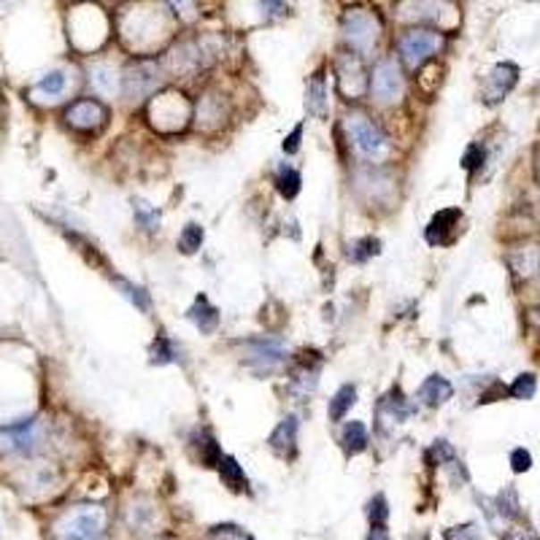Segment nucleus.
I'll return each instance as SVG.
<instances>
[{
    "mask_svg": "<svg viewBox=\"0 0 540 540\" xmlns=\"http://www.w3.org/2000/svg\"><path fill=\"white\" fill-rule=\"evenodd\" d=\"M108 513L100 505H76L55 521L57 540H97L105 529Z\"/></svg>",
    "mask_w": 540,
    "mask_h": 540,
    "instance_id": "f257e3e1",
    "label": "nucleus"
},
{
    "mask_svg": "<svg viewBox=\"0 0 540 540\" xmlns=\"http://www.w3.org/2000/svg\"><path fill=\"white\" fill-rule=\"evenodd\" d=\"M160 81H163V71L155 60H135L122 73V92L130 100H141L149 92H155Z\"/></svg>",
    "mask_w": 540,
    "mask_h": 540,
    "instance_id": "f03ea898",
    "label": "nucleus"
},
{
    "mask_svg": "<svg viewBox=\"0 0 540 540\" xmlns=\"http://www.w3.org/2000/svg\"><path fill=\"white\" fill-rule=\"evenodd\" d=\"M378 33H381L378 20L370 12H365V9L346 12V17H343V36H346V41L357 52H362V55L370 52L375 46V41H378Z\"/></svg>",
    "mask_w": 540,
    "mask_h": 540,
    "instance_id": "7ed1b4c3",
    "label": "nucleus"
},
{
    "mask_svg": "<svg viewBox=\"0 0 540 540\" xmlns=\"http://www.w3.org/2000/svg\"><path fill=\"white\" fill-rule=\"evenodd\" d=\"M441 46H443V38L435 30H409L400 38V55L409 68L425 65Z\"/></svg>",
    "mask_w": 540,
    "mask_h": 540,
    "instance_id": "20e7f679",
    "label": "nucleus"
},
{
    "mask_svg": "<svg viewBox=\"0 0 540 540\" xmlns=\"http://www.w3.org/2000/svg\"><path fill=\"white\" fill-rule=\"evenodd\" d=\"M349 135L354 147L365 155V157H381L386 152V135L365 116V114H351L346 119Z\"/></svg>",
    "mask_w": 540,
    "mask_h": 540,
    "instance_id": "39448f33",
    "label": "nucleus"
},
{
    "mask_svg": "<svg viewBox=\"0 0 540 540\" xmlns=\"http://www.w3.org/2000/svg\"><path fill=\"white\" fill-rule=\"evenodd\" d=\"M370 89H373V95H375L381 103H394V100L402 97L405 81H402V73H400V68H397L394 60H381V63L373 68Z\"/></svg>",
    "mask_w": 540,
    "mask_h": 540,
    "instance_id": "423d86ee",
    "label": "nucleus"
},
{
    "mask_svg": "<svg viewBox=\"0 0 540 540\" xmlns=\"http://www.w3.org/2000/svg\"><path fill=\"white\" fill-rule=\"evenodd\" d=\"M338 87L349 97H359L367 89V79H365V68H362L359 57L343 55L338 60Z\"/></svg>",
    "mask_w": 540,
    "mask_h": 540,
    "instance_id": "0eeeda50",
    "label": "nucleus"
},
{
    "mask_svg": "<svg viewBox=\"0 0 540 540\" xmlns=\"http://www.w3.org/2000/svg\"><path fill=\"white\" fill-rule=\"evenodd\" d=\"M519 81V68L513 63H500L494 65V71L489 73L486 79V87H484V97L486 103H500Z\"/></svg>",
    "mask_w": 540,
    "mask_h": 540,
    "instance_id": "6e6552de",
    "label": "nucleus"
},
{
    "mask_svg": "<svg viewBox=\"0 0 540 540\" xmlns=\"http://www.w3.org/2000/svg\"><path fill=\"white\" fill-rule=\"evenodd\" d=\"M65 119H68V124H73L76 130H97V127L105 122V108H103L97 100H92V97L76 100V103L68 108Z\"/></svg>",
    "mask_w": 540,
    "mask_h": 540,
    "instance_id": "1a4fd4ad",
    "label": "nucleus"
},
{
    "mask_svg": "<svg viewBox=\"0 0 540 540\" xmlns=\"http://www.w3.org/2000/svg\"><path fill=\"white\" fill-rule=\"evenodd\" d=\"M38 443V425L28 422L20 427H12L6 433H0V449H6L12 454H30Z\"/></svg>",
    "mask_w": 540,
    "mask_h": 540,
    "instance_id": "9d476101",
    "label": "nucleus"
},
{
    "mask_svg": "<svg viewBox=\"0 0 540 540\" xmlns=\"http://www.w3.org/2000/svg\"><path fill=\"white\" fill-rule=\"evenodd\" d=\"M246 349H249V362L265 370H274L284 359V346L279 341H254Z\"/></svg>",
    "mask_w": 540,
    "mask_h": 540,
    "instance_id": "9b49d317",
    "label": "nucleus"
},
{
    "mask_svg": "<svg viewBox=\"0 0 540 540\" xmlns=\"http://www.w3.org/2000/svg\"><path fill=\"white\" fill-rule=\"evenodd\" d=\"M171 65L181 73H190V71H198L200 65H206V52H203V44L200 41H190V44H181L173 49L171 55Z\"/></svg>",
    "mask_w": 540,
    "mask_h": 540,
    "instance_id": "f8f14e48",
    "label": "nucleus"
},
{
    "mask_svg": "<svg viewBox=\"0 0 540 540\" xmlns=\"http://www.w3.org/2000/svg\"><path fill=\"white\" fill-rule=\"evenodd\" d=\"M295 443H298V419L287 417L270 435V449L282 457H292L295 454Z\"/></svg>",
    "mask_w": 540,
    "mask_h": 540,
    "instance_id": "ddd939ff",
    "label": "nucleus"
},
{
    "mask_svg": "<svg viewBox=\"0 0 540 540\" xmlns=\"http://www.w3.org/2000/svg\"><path fill=\"white\" fill-rule=\"evenodd\" d=\"M65 89H68V76L63 71H52L33 87V97L52 103V100H60L65 95Z\"/></svg>",
    "mask_w": 540,
    "mask_h": 540,
    "instance_id": "4468645a",
    "label": "nucleus"
},
{
    "mask_svg": "<svg viewBox=\"0 0 540 540\" xmlns=\"http://www.w3.org/2000/svg\"><path fill=\"white\" fill-rule=\"evenodd\" d=\"M89 79H92V87L100 92V95H108V97H114L116 92H119V73H116V68L114 65H105V63H95L92 68H89Z\"/></svg>",
    "mask_w": 540,
    "mask_h": 540,
    "instance_id": "2eb2a0df",
    "label": "nucleus"
},
{
    "mask_svg": "<svg viewBox=\"0 0 540 540\" xmlns=\"http://www.w3.org/2000/svg\"><path fill=\"white\" fill-rule=\"evenodd\" d=\"M451 384L443 375H430L422 386H419V400L425 405H441L451 397Z\"/></svg>",
    "mask_w": 540,
    "mask_h": 540,
    "instance_id": "dca6fc26",
    "label": "nucleus"
},
{
    "mask_svg": "<svg viewBox=\"0 0 540 540\" xmlns=\"http://www.w3.org/2000/svg\"><path fill=\"white\" fill-rule=\"evenodd\" d=\"M165 119H173V127H184V119H190V105L181 100V95H179V100H176L173 108H165L160 97H157V103L152 105V122H155L157 127H165Z\"/></svg>",
    "mask_w": 540,
    "mask_h": 540,
    "instance_id": "f3484780",
    "label": "nucleus"
},
{
    "mask_svg": "<svg viewBox=\"0 0 540 540\" xmlns=\"http://www.w3.org/2000/svg\"><path fill=\"white\" fill-rule=\"evenodd\" d=\"M510 265H513L516 274L524 276V279L535 276L537 270H540V249H537V246H524V249H519V251L510 257Z\"/></svg>",
    "mask_w": 540,
    "mask_h": 540,
    "instance_id": "a211bd4d",
    "label": "nucleus"
},
{
    "mask_svg": "<svg viewBox=\"0 0 540 540\" xmlns=\"http://www.w3.org/2000/svg\"><path fill=\"white\" fill-rule=\"evenodd\" d=\"M190 319L198 325L200 333H214L216 325H219V314H216V308H214L206 298H198V300H195V306L190 308Z\"/></svg>",
    "mask_w": 540,
    "mask_h": 540,
    "instance_id": "6ab92c4d",
    "label": "nucleus"
},
{
    "mask_svg": "<svg viewBox=\"0 0 540 540\" xmlns=\"http://www.w3.org/2000/svg\"><path fill=\"white\" fill-rule=\"evenodd\" d=\"M354 402H357V389H354V386H341V389L335 392V397L330 400V419H333V422H341V419L351 411Z\"/></svg>",
    "mask_w": 540,
    "mask_h": 540,
    "instance_id": "aec40b11",
    "label": "nucleus"
},
{
    "mask_svg": "<svg viewBox=\"0 0 540 540\" xmlns=\"http://www.w3.org/2000/svg\"><path fill=\"white\" fill-rule=\"evenodd\" d=\"M460 219V211L451 208V211H441L433 222H430V230H427V240L430 243H443L446 240V232L451 230V224Z\"/></svg>",
    "mask_w": 540,
    "mask_h": 540,
    "instance_id": "412c9836",
    "label": "nucleus"
},
{
    "mask_svg": "<svg viewBox=\"0 0 540 540\" xmlns=\"http://www.w3.org/2000/svg\"><path fill=\"white\" fill-rule=\"evenodd\" d=\"M308 111L316 114V116H325L327 114V92H325V79L316 76L311 84H308V100H306Z\"/></svg>",
    "mask_w": 540,
    "mask_h": 540,
    "instance_id": "4be33fe9",
    "label": "nucleus"
},
{
    "mask_svg": "<svg viewBox=\"0 0 540 540\" xmlns=\"http://www.w3.org/2000/svg\"><path fill=\"white\" fill-rule=\"evenodd\" d=\"M343 443L351 454H359L367 449V430L362 422H349L346 430H343Z\"/></svg>",
    "mask_w": 540,
    "mask_h": 540,
    "instance_id": "5701e85b",
    "label": "nucleus"
},
{
    "mask_svg": "<svg viewBox=\"0 0 540 540\" xmlns=\"http://www.w3.org/2000/svg\"><path fill=\"white\" fill-rule=\"evenodd\" d=\"M219 470H222V478H224V484H227L230 489H243V486H246V476H243L240 465H238L232 457H224V460L219 462Z\"/></svg>",
    "mask_w": 540,
    "mask_h": 540,
    "instance_id": "b1692460",
    "label": "nucleus"
},
{
    "mask_svg": "<svg viewBox=\"0 0 540 540\" xmlns=\"http://www.w3.org/2000/svg\"><path fill=\"white\" fill-rule=\"evenodd\" d=\"M384 411H389V417H392L394 422H402L405 417H411V405H405L402 394L394 389V392L384 400Z\"/></svg>",
    "mask_w": 540,
    "mask_h": 540,
    "instance_id": "393cba45",
    "label": "nucleus"
},
{
    "mask_svg": "<svg viewBox=\"0 0 540 540\" xmlns=\"http://www.w3.org/2000/svg\"><path fill=\"white\" fill-rule=\"evenodd\" d=\"M135 219H139V224H141L144 230H157V227H160V211L152 208V206L144 203V200L135 203Z\"/></svg>",
    "mask_w": 540,
    "mask_h": 540,
    "instance_id": "a878e982",
    "label": "nucleus"
},
{
    "mask_svg": "<svg viewBox=\"0 0 540 540\" xmlns=\"http://www.w3.org/2000/svg\"><path fill=\"white\" fill-rule=\"evenodd\" d=\"M405 9H414V12H402V17H417V20H433L441 22V9L438 4H409Z\"/></svg>",
    "mask_w": 540,
    "mask_h": 540,
    "instance_id": "bb28decb",
    "label": "nucleus"
},
{
    "mask_svg": "<svg viewBox=\"0 0 540 540\" xmlns=\"http://www.w3.org/2000/svg\"><path fill=\"white\" fill-rule=\"evenodd\" d=\"M116 287L122 290V295H124L132 306H139L141 311H149V295H147L141 287H132V284H127V282H116Z\"/></svg>",
    "mask_w": 540,
    "mask_h": 540,
    "instance_id": "cd10ccee",
    "label": "nucleus"
},
{
    "mask_svg": "<svg viewBox=\"0 0 540 540\" xmlns=\"http://www.w3.org/2000/svg\"><path fill=\"white\" fill-rule=\"evenodd\" d=\"M279 192H282L284 198H295V195L300 192V173L292 171V168L282 171V173H279Z\"/></svg>",
    "mask_w": 540,
    "mask_h": 540,
    "instance_id": "c85d7f7f",
    "label": "nucleus"
},
{
    "mask_svg": "<svg viewBox=\"0 0 540 540\" xmlns=\"http://www.w3.org/2000/svg\"><path fill=\"white\" fill-rule=\"evenodd\" d=\"M179 243H181V249H184L187 254L198 251L200 243H203V227H200V224H187L184 232H181V238H179Z\"/></svg>",
    "mask_w": 540,
    "mask_h": 540,
    "instance_id": "c756f323",
    "label": "nucleus"
},
{
    "mask_svg": "<svg viewBox=\"0 0 540 540\" xmlns=\"http://www.w3.org/2000/svg\"><path fill=\"white\" fill-rule=\"evenodd\" d=\"M367 516H370L373 527H378V529L384 527V521H386V516H389V508H386V497H384V494H375V497L370 500Z\"/></svg>",
    "mask_w": 540,
    "mask_h": 540,
    "instance_id": "7c9ffc66",
    "label": "nucleus"
},
{
    "mask_svg": "<svg viewBox=\"0 0 540 540\" xmlns=\"http://www.w3.org/2000/svg\"><path fill=\"white\" fill-rule=\"evenodd\" d=\"M378 240L375 238H365V240H357L354 246H351V251H349V257L354 259V262H362V259H367V257H373V254H378Z\"/></svg>",
    "mask_w": 540,
    "mask_h": 540,
    "instance_id": "2f4dec72",
    "label": "nucleus"
},
{
    "mask_svg": "<svg viewBox=\"0 0 540 540\" xmlns=\"http://www.w3.org/2000/svg\"><path fill=\"white\" fill-rule=\"evenodd\" d=\"M173 359H176V349H173V343L165 341V338H157L155 346H152V362L165 365V362H173Z\"/></svg>",
    "mask_w": 540,
    "mask_h": 540,
    "instance_id": "473e14b6",
    "label": "nucleus"
},
{
    "mask_svg": "<svg viewBox=\"0 0 540 540\" xmlns=\"http://www.w3.org/2000/svg\"><path fill=\"white\" fill-rule=\"evenodd\" d=\"M510 394L519 397V400H529V397L535 394V375H532V373L519 375V378L513 381V386H510Z\"/></svg>",
    "mask_w": 540,
    "mask_h": 540,
    "instance_id": "72a5a7b5",
    "label": "nucleus"
},
{
    "mask_svg": "<svg viewBox=\"0 0 540 540\" xmlns=\"http://www.w3.org/2000/svg\"><path fill=\"white\" fill-rule=\"evenodd\" d=\"M510 465H513V470H516V473H527V470H529V465H532V457H529V451H524V449H516V451L510 454Z\"/></svg>",
    "mask_w": 540,
    "mask_h": 540,
    "instance_id": "f704fd0d",
    "label": "nucleus"
},
{
    "mask_svg": "<svg viewBox=\"0 0 540 540\" xmlns=\"http://www.w3.org/2000/svg\"><path fill=\"white\" fill-rule=\"evenodd\" d=\"M481 160H484V149H481V147H470V149L465 152L462 165H465L468 171H476V168L481 165Z\"/></svg>",
    "mask_w": 540,
    "mask_h": 540,
    "instance_id": "c9c22d12",
    "label": "nucleus"
},
{
    "mask_svg": "<svg viewBox=\"0 0 540 540\" xmlns=\"http://www.w3.org/2000/svg\"><path fill=\"white\" fill-rule=\"evenodd\" d=\"M449 540H481L476 527H457L454 532H449Z\"/></svg>",
    "mask_w": 540,
    "mask_h": 540,
    "instance_id": "e433bc0d",
    "label": "nucleus"
},
{
    "mask_svg": "<svg viewBox=\"0 0 540 540\" xmlns=\"http://www.w3.org/2000/svg\"><path fill=\"white\" fill-rule=\"evenodd\" d=\"M300 135H303V127L298 124V127L292 130V135H290V139L284 141V152H287V155H295V152L300 149Z\"/></svg>",
    "mask_w": 540,
    "mask_h": 540,
    "instance_id": "4c0bfd02",
    "label": "nucleus"
},
{
    "mask_svg": "<svg viewBox=\"0 0 540 540\" xmlns=\"http://www.w3.org/2000/svg\"><path fill=\"white\" fill-rule=\"evenodd\" d=\"M433 454L441 460V462H446V460H454V449L446 443V441H438L435 446H433Z\"/></svg>",
    "mask_w": 540,
    "mask_h": 540,
    "instance_id": "58836bf2",
    "label": "nucleus"
},
{
    "mask_svg": "<svg viewBox=\"0 0 540 540\" xmlns=\"http://www.w3.org/2000/svg\"><path fill=\"white\" fill-rule=\"evenodd\" d=\"M537 176H540V157H537Z\"/></svg>",
    "mask_w": 540,
    "mask_h": 540,
    "instance_id": "ea45409f",
    "label": "nucleus"
},
{
    "mask_svg": "<svg viewBox=\"0 0 540 540\" xmlns=\"http://www.w3.org/2000/svg\"><path fill=\"white\" fill-rule=\"evenodd\" d=\"M246 540H254V537H246Z\"/></svg>",
    "mask_w": 540,
    "mask_h": 540,
    "instance_id": "a19ab883",
    "label": "nucleus"
}]
</instances>
